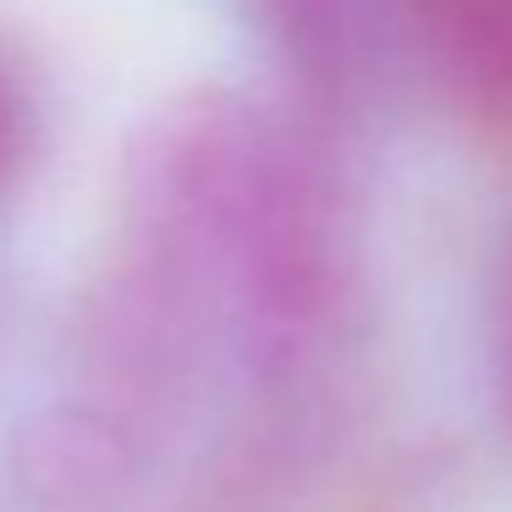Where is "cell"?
<instances>
[{"instance_id":"obj_3","label":"cell","mask_w":512,"mask_h":512,"mask_svg":"<svg viewBox=\"0 0 512 512\" xmlns=\"http://www.w3.org/2000/svg\"><path fill=\"white\" fill-rule=\"evenodd\" d=\"M446 501H452V463L430 446H408L364 468L331 501V512H441Z\"/></svg>"},{"instance_id":"obj_1","label":"cell","mask_w":512,"mask_h":512,"mask_svg":"<svg viewBox=\"0 0 512 512\" xmlns=\"http://www.w3.org/2000/svg\"><path fill=\"white\" fill-rule=\"evenodd\" d=\"M105 248L155 270L221 342V424L342 430L358 353V188L331 116L210 83L155 105Z\"/></svg>"},{"instance_id":"obj_5","label":"cell","mask_w":512,"mask_h":512,"mask_svg":"<svg viewBox=\"0 0 512 512\" xmlns=\"http://www.w3.org/2000/svg\"><path fill=\"white\" fill-rule=\"evenodd\" d=\"M501 402L512 424V254H507V281H501Z\"/></svg>"},{"instance_id":"obj_4","label":"cell","mask_w":512,"mask_h":512,"mask_svg":"<svg viewBox=\"0 0 512 512\" xmlns=\"http://www.w3.org/2000/svg\"><path fill=\"white\" fill-rule=\"evenodd\" d=\"M45 149V89L28 56L0 34V204L23 188Z\"/></svg>"},{"instance_id":"obj_2","label":"cell","mask_w":512,"mask_h":512,"mask_svg":"<svg viewBox=\"0 0 512 512\" xmlns=\"http://www.w3.org/2000/svg\"><path fill=\"white\" fill-rule=\"evenodd\" d=\"M397 39L485 155L512 166V0H391Z\"/></svg>"}]
</instances>
